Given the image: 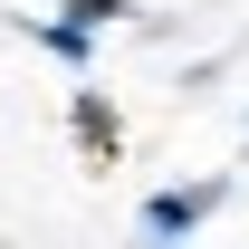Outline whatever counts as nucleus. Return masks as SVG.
Returning a JSON list of instances; mask_svg holds the SVG:
<instances>
[{"label": "nucleus", "instance_id": "obj_4", "mask_svg": "<svg viewBox=\"0 0 249 249\" xmlns=\"http://www.w3.org/2000/svg\"><path fill=\"white\" fill-rule=\"evenodd\" d=\"M58 10H67V19H77V29H115V19H124V10H134V0H58Z\"/></svg>", "mask_w": 249, "mask_h": 249}, {"label": "nucleus", "instance_id": "obj_1", "mask_svg": "<svg viewBox=\"0 0 249 249\" xmlns=\"http://www.w3.org/2000/svg\"><path fill=\"white\" fill-rule=\"evenodd\" d=\"M220 201H230V182H173V192H154V201H144V249L192 240V230H201Z\"/></svg>", "mask_w": 249, "mask_h": 249}, {"label": "nucleus", "instance_id": "obj_3", "mask_svg": "<svg viewBox=\"0 0 249 249\" xmlns=\"http://www.w3.org/2000/svg\"><path fill=\"white\" fill-rule=\"evenodd\" d=\"M77 144H87V154H115V115H106V96H77Z\"/></svg>", "mask_w": 249, "mask_h": 249}, {"label": "nucleus", "instance_id": "obj_2", "mask_svg": "<svg viewBox=\"0 0 249 249\" xmlns=\"http://www.w3.org/2000/svg\"><path fill=\"white\" fill-rule=\"evenodd\" d=\"M38 48L67 58V67H87V58H96V29H77V19H38Z\"/></svg>", "mask_w": 249, "mask_h": 249}]
</instances>
